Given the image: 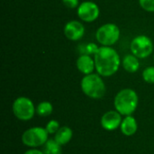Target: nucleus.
I'll list each match as a JSON object with an SVG mask.
<instances>
[{"instance_id":"f257e3e1","label":"nucleus","mask_w":154,"mask_h":154,"mask_svg":"<svg viewBox=\"0 0 154 154\" xmlns=\"http://www.w3.org/2000/svg\"><path fill=\"white\" fill-rule=\"evenodd\" d=\"M96 69L103 77H110L117 72L120 66V57L116 50L109 46L99 47L94 55Z\"/></svg>"},{"instance_id":"f03ea898","label":"nucleus","mask_w":154,"mask_h":154,"mask_svg":"<svg viewBox=\"0 0 154 154\" xmlns=\"http://www.w3.org/2000/svg\"><path fill=\"white\" fill-rule=\"evenodd\" d=\"M115 107L122 116H131L137 108L138 96L131 88H125L117 93L115 97Z\"/></svg>"},{"instance_id":"7ed1b4c3","label":"nucleus","mask_w":154,"mask_h":154,"mask_svg":"<svg viewBox=\"0 0 154 154\" xmlns=\"http://www.w3.org/2000/svg\"><path fill=\"white\" fill-rule=\"evenodd\" d=\"M80 85L83 93L90 98L99 99L106 94V85L97 74L86 75L82 79Z\"/></svg>"},{"instance_id":"20e7f679","label":"nucleus","mask_w":154,"mask_h":154,"mask_svg":"<svg viewBox=\"0 0 154 154\" xmlns=\"http://www.w3.org/2000/svg\"><path fill=\"white\" fill-rule=\"evenodd\" d=\"M13 113L19 120L29 121L34 116L35 107L31 99L25 97H20L13 104Z\"/></svg>"},{"instance_id":"39448f33","label":"nucleus","mask_w":154,"mask_h":154,"mask_svg":"<svg viewBox=\"0 0 154 154\" xmlns=\"http://www.w3.org/2000/svg\"><path fill=\"white\" fill-rule=\"evenodd\" d=\"M97 40L103 46H112L119 40L120 29L115 23H106L97 31Z\"/></svg>"},{"instance_id":"423d86ee","label":"nucleus","mask_w":154,"mask_h":154,"mask_svg":"<svg viewBox=\"0 0 154 154\" xmlns=\"http://www.w3.org/2000/svg\"><path fill=\"white\" fill-rule=\"evenodd\" d=\"M48 132L42 127H32L26 130L22 135V142L28 147H39L48 141Z\"/></svg>"},{"instance_id":"0eeeda50","label":"nucleus","mask_w":154,"mask_h":154,"mask_svg":"<svg viewBox=\"0 0 154 154\" xmlns=\"http://www.w3.org/2000/svg\"><path fill=\"white\" fill-rule=\"evenodd\" d=\"M130 48L134 56L140 59H144L152 54L153 51V44L148 36L139 35L132 41Z\"/></svg>"},{"instance_id":"6e6552de","label":"nucleus","mask_w":154,"mask_h":154,"mask_svg":"<svg viewBox=\"0 0 154 154\" xmlns=\"http://www.w3.org/2000/svg\"><path fill=\"white\" fill-rule=\"evenodd\" d=\"M99 13L98 5L91 1L83 2L78 7V15L84 22H94L99 16Z\"/></svg>"},{"instance_id":"1a4fd4ad","label":"nucleus","mask_w":154,"mask_h":154,"mask_svg":"<svg viewBox=\"0 0 154 154\" xmlns=\"http://www.w3.org/2000/svg\"><path fill=\"white\" fill-rule=\"evenodd\" d=\"M121 114L117 111H108L101 117V125L107 131H114L122 124Z\"/></svg>"},{"instance_id":"9d476101","label":"nucleus","mask_w":154,"mask_h":154,"mask_svg":"<svg viewBox=\"0 0 154 154\" xmlns=\"http://www.w3.org/2000/svg\"><path fill=\"white\" fill-rule=\"evenodd\" d=\"M85 33L84 25L79 21H69L64 27V34L70 41H78Z\"/></svg>"},{"instance_id":"9b49d317","label":"nucleus","mask_w":154,"mask_h":154,"mask_svg":"<svg viewBox=\"0 0 154 154\" xmlns=\"http://www.w3.org/2000/svg\"><path fill=\"white\" fill-rule=\"evenodd\" d=\"M77 68L78 69L85 74V75H89L93 72L94 69H96L95 65V60H93L90 55L83 54L81 55L78 60H77Z\"/></svg>"},{"instance_id":"f8f14e48","label":"nucleus","mask_w":154,"mask_h":154,"mask_svg":"<svg viewBox=\"0 0 154 154\" xmlns=\"http://www.w3.org/2000/svg\"><path fill=\"white\" fill-rule=\"evenodd\" d=\"M122 133L126 136H132L134 135L138 129V125L134 117L132 116H127L123 121L120 125Z\"/></svg>"},{"instance_id":"ddd939ff","label":"nucleus","mask_w":154,"mask_h":154,"mask_svg":"<svg viewBox=\"0 0 154 154\" xmlns=\"http://www.w3.org/2000/svg\"><path fill=\"white\" fill-rule=\"evenodd\" d=\"M72 136H73L72 130L68 126H63V127H60L58 130V132L55 134L54 140L60 145H65L70 142Z\"/></svg>"},{"instance_id":"4468645a","label":"nucleus","mask_w":154,"mask_h":154,"mask_svg":"<svg viewBox=\"0 0 154 154\" xmlns=\"http://www.w3.org/2000/svg\"><path fill=\"white\" fill-rule=\"evenodd\" d=\"M123 67L129 73L136 72L140 68V62L138 60V58L134 54L126 55L123 60Z\"/></svg>"},{"instance_id":"2eb2a0df","label":"nucleus","mask_w":154,"mask_h":154,"mask_svg":"<svg viewBox=\"0 0 154 154\" xmlns=\"http://www.w3.org/2000/svg\"><path fill=\"white\" fill-rule=\"evenodd\" d=\"M44 154H61V145H60L54 139L48 140L44 144Z\"/></svg>"},{"instance_id":"dca6fc26","label":"nucleus","mask_w":154,"mask_h":154,"mask_svg":"<svg viewBox=\"0 0 154 154\" xmlns=\"http://www.w3.org/2000/svg\"><path fill=\"white\" fill-rule=\"evenodd\" d=\"M52 110H53L52 105L48 101H43L37 106L36 113L40 116H48L52 113Z\"/></svg>"},{"instance_id":"f3484780","label":"nucleus","mask_w":154,"mask_h":154,"mask_svg":"<svg viewBox=\"0 0 154 154\" xmlns=\"http://www.w3.org/2000/svg\"><path fill=\"white\" fill-rule=\"evenodd\" d=\"M143 79L147 83L154 84V67H148L143 70Z\"/></svg>"},{"instance_id":"a211bd4d","label":"nucleus","mask_w":154,"mask_h":154,"mask_svg":"<svg viewBox=\"0 0 154 154\" xmlns=\"http://www.w3.org/2000/svg\"><path fill=\"white\" fill-rule=\"evenodd\" d=\"M48 132L49 134H56L58 132V130L60 129V124L58 121L56 120H51L50 121L45 128Z\"/></svg>"},{"instance_id":"6ab92c4d","label":"nucleus","mask_w":154,"mask_h":154,"mask_svg":"<svg viewBox=\"0 0 154 154\" xmlns=\"http://www.w3.org/2000/svg\"><path fill=\"white\" fill-rule=\"evenodd\" d=\"M140 5L147 12H154V0H139Z\"/></svg>"},{"instance_id":"aec40b11","label":"nucleus","mask_w":154,"mask_h":154,"mask_svg":"<svg viewBox=\"0 0 154 154\" xmlns=\"http://www.w3.org/2000/svg\"><path fill=\"white\" fill-rule=\"evenodd\" d=\"M99 47H97L96 44L92 43V42H89L87 46H85V53L84 54H87V55H90V54H96V52L97 51Z\"/></svg>"},{"instance_id":"412c9836","label":"nucleus","mask_w":154,"mask_h":154,"mask_svg":"<svg viewBox=\"0 0 154 154\" xmlns=\"http://www.w3.org/2000/svg\"><path fill=\"white\" fill-rule=\"evenodd\" d=\"M63 4L68 8H76L79 7V0H62Z\"/></svg>"},{"instance_id":"4be33fe9","label":"nucleus","mask_w":154,"mask_h":154,"mask_svg":"<svg viewBox=\"0 0 154 154\" xmlns=\"http://www.w3.org/2000/svg\"><path fill=\"white\" fill-rule=\"evenodd\" d=\"M23 154H44V152H42V151H40V150L32 149V150H28L27 152H25Z\"/></svg>"}]
</instances>
